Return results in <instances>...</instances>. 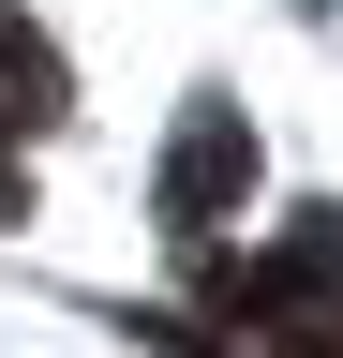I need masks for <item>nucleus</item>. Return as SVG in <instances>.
<instances>
[{"instance_id": "1", "label": "nucleus", "mask_w": 343, "mask_h": 358, "mask_svg": "<svg viewBox=\"0 0 343 358\" xmlns=\"http://www.w3.org/2000/svg\"><path fill=\"white\" fill-rule=\"evenodd\" d=\"M239 179H254V134H239L224 105H209V120L180 134V150H164V224H180V239H209V209H224Z\"/></svg>"}, {"instance_id": "2", "label": "nucleus", "mask_w": 343, "mask_h": 358, "mask_svg": "<svg viewBox=\"0 0 343 358\" xmlns=\"http://www.w3.org/2000/svg\"><path fill=\"white\" fill-rule=\"evenodd\" d=\"M0 120H60V45L30 15H0Z\"/></svg>"}, {"instance_id": "3", "label": "nucleus", "mask_w": 343, "mask_h": 358, "mask_svg": "<svg viewBox=\"0 0 343 358\" xmlns=\"http://www.w3.org/2000/svg\"><path fill=\"white\" fill-rule=\"evenodd\" d=\"M15 209H30V179H15V150H0V224H15Z\"/></svg>"}]
</instances>
